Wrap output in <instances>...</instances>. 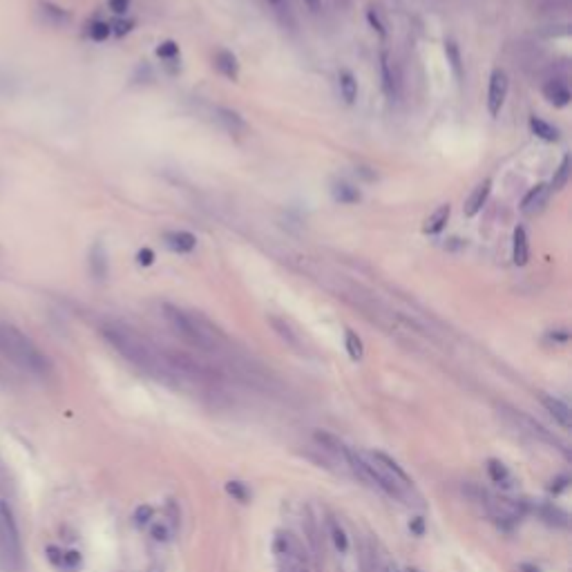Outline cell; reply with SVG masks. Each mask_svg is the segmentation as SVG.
<instances>
[{"instance_id": "cell-1", "label": "cell", "mask_w": 572, "mask_h": 572, "mask_svg": "<svg viewBox=\"0 0 572 572\" xmlns=\"http://www.w3.org/2000/svg\"><path fill=\"white\" fill-rule=\"evenodd\" d=\"M101 335L105 337V342H108L116 353L128 360L130 365L141 369L148 376L173 385V380L177 376L170 372V367L166 365L164 356L159 353L150 342H145L139 333H134L132 329L121 324H105L101 326Z\"/></svg>"}, {"instance_id": "cell-2", "label": "cell", "mask_w": 572, "mask_h": 572, "mask_svg": "<svg viewBox=\"0 0 572 572\" xmlns=\"http://www.w3.org/2000/svg\"><path fill=\"white\" fill-rule=\"evenodd\" d=\"M0 353L31 376H47L51 369L47 356L23 331L7 322L0 324Z\"/></svg>"}, {"instance_id": "cell-3", "label": "cell", "mask_w": 572, "mask_h": 572, "mask_svg": "<svg viewBox=\"0 0 572 572\" xmlns=\"http://www.w3.org/2000/svg\"><path fill=\"white\" fill-rule=\"evenodd\" d=\"M161 311H164L166 322L170 324L175 329V333L179 337H184L190 347L199 349V351H208V353H213L219 349V337L221 335L208 322H201L197 315L186 313L184 309H179V306L168 304V302L161 306Z\"/></svg>"}, {"instance_id": "cell-4", "label": "cell", "mask_w": 572, "mask_h": 572, "mask_svg": "<svg viewBox=\"0 0 572 572\" xmlns=\"http://www.w3.org/2000/svg\"><path fill=\"white\" fill-rule=\"evenodd\" d=\"M0 546L9 564L18 566L20 555H23V541H20V530L7 501H0Z\"/></svg>"}, {"instance_id": "cell-5", "label": "cell", "mask_w": 572, "mask_h": 572, "mask_svg": "<svg viewBox=\"0 0 572 572\" xmlns=\"http://www.w3.org/2000/svg\"><path fill=\"white\" fill-rule=\"evenodd\" d=\"M499 409H503V414H507V418H510L512 422H516L518 429H523V431L530 434L532 438L541 440V443H548V445H553V447H557V450H561L564 454H568V450L559 443V438L555 436V434L550 431V429H546V427L541 425V422L534 420L532 416H527V414H523V411H518V409L505 407V405L499 407Z\"/></svg>"}, {"instance_id": "cell-6", "label": "cell", "mask_w": 572, "mask_h": 572, "mask_svg": "<svg viewBox=\"0 0 572 572\" xmlns=\"http://www.w3.org/2000/svg\"><path fill=\"white\" fill-rule=\"evenodd\" d=\"M507 88H510V83H507V74L503 70H494L492 77H490V90H487V112H490L492 116H496L501 112L505 97H507Z\"/></svg>"}, {"instance_id": "cell-7", "label": "cell", "mask_w": 572, "mask_h": 572, "mask_svg": "<svg viewBox=\"0 0 572 572\" xmlns=\"http://www.w3.org/2000/svg\"><path fill=\"white\" fill-rule=\"evenodd\" d=\"M36 16L43 25L47 27H65L70 23V12L63 9L56 3H49V0H40L36 5Z\"/></svg>"}, {"instance_id": "cell-8", "label": "cell", "mask_w": 572, "mask_h": 572, "mask_svg": "<svg viewBox=\"0 0 572 572\" xmlns=\"http://www.w3.org/2000/svg\"><path fill=\"white\" fill-rule=\"evenodd\" d=\"M88 267H90V273L94 280L103 282L108 278L110 273V262H108V251L101 241H94V246L90 248V255H88Z\"/></svg>"}, {"instance_id": "cell-9", "label": "cell", "mask_w": 572, "mask_h": 572, "mask_svg": "<svg viewBox=\"0 0 572 572\" xmlns=\"http://www.w3.org/2000/svg\"><path fill=\"white\" fill-rule=\"evenodd\" d=\"M539 398H541V405L550 411V416H553L564 429H568L570 427V407L566 402L557 396H548V394H541Z\"/></svg>"}, {"instance_id": "cell-10", "label": "cell", "mask_w": 572, "mask_h": 572, "mask_svg": "<svg viewBox=\"0 0 572 572\" xmlns=\"http://www.w3.org/2000/svg\"><path fill=\"white\" fill-rule=\"evenodd\" d=\"M548 195H550V188L546 184H537L534 188H530V193L523 197L521 210H523L525 215H534L537 210H541L546 206Z\"/></svg>"}, {"instance_id": "cell-11", "label": "cell", "mask_w": 572, "mask_h": 572, "mask_svg": "<svg viewBox=\"0 0 572 572\" xmlns=\"http://www.w3.org/2000/svg\"><path fill=\"white\" fill-rule=\"evenodd\" d=\"M369 456H372V461H376V463L380 465V468H385L391 476H394V479H398V481H400L402 485H405V487H409V490H414V483H411V479L407 476V472L402 470L394 459L387 456L385 452H372V454H369Z\"/></svg>"}, {"instance_id": "cell-12", "label": "cell", "mask_w": 572, "mask_h": 572, "mask_svg": "<svg viewBox=\"0 0 572 572\" xmlns=\"http://www.w3.org/2000/svg\"><path fill=\"white\" fill-rule=\"evenodd\" d=\"M380 79H383V92L389 101H394L398 97V81H396V74L391 70V61H389V54L383 51L380 54Z\"/></svg>"}, {"instance_id": "cell-13", "label": "cell", "mask_w": 572, "mask_h": 572, "mask_svg": "<svg viewBox=\"0 0 572 572\" xmlns=\"http://www.w3.org/2000/svg\"><path fill=\"white\" fill-rule=\"evenodd\" d=\"M166 246L175 251V253H190L197 246V237L188 230H175V232H166Z\"/></svg>"}, {"instance_id": "cell-14", "label": "cell", "mask_w": 572, "mask_h": 572, "mask_svg": "<svg viewBox=\"0 0 572 572\" xmlns=\"http://www.w3.org/2000/svg\"><path fill=\"white\" fill-rule=\"evenodd\" d=\"M490 188H492V182L490 179H485L483 184H479L474 190H472V195L468 197V201H465V217H474L479 210L483 208V204L487 201V197H490Z\"/></svg>"}, {"instance_id": "cell-15", "label": "cell", "mask_w": 572, "mask_h": 572, "mask_svg": "<svg viewBox=\"0 0 572 572\" xmlns=\"http://www.w3.org/2000/svg\"><path fill=\"white\" fill-rule=\"evenodd\" d=\"M215 119L219 121V125L221 128H224L226 132H230V134H241V132H246V121L241 119V116L235 112V110H228V108H217L215 110Z\"/></svg>"}, {"instance_id": "cell-16", "label": "cell", "mask_w": 572, "mask_h": 572, "mask_svg": "<svg viewBox=\"0 0 572 572\" xmlns=\"http://www.w3.org/2000/svg\"><path fill=\"white\" fill-rule=\"evenodd\" d=\"M512 260H514L516 267H525L527 260H530L527 235H525V228H521V226H516L514 235H512Z\"/></svg>"}, {"instance_id": "cell-17", "label": "cell", "mask_w": 572, "mask_h": 572, "mask_svg": "<svg viewBox=\"0 0 572 572\" xmlns=\"http://www.w3.org/2000/svg\"><path fill=\"white\" fill-rule=\"evenodd\" d=\"M543 97L553 105H557V108H566V105L570 103V99H572V94H570V90H568V86L564 81H550L548 86L543 88Z\"/></svg>"}, {"instance_id": "cell-18", "label": "cell", "mask_w": 572, "mask_h": 572, "mask_svg": "<svg viewBox=\"0 0 572 572\" xmlns=\"http://www.w3.org/2000/svg\"><path fill=\"white\" fill-rule=\"evenodd\" d=\"M215 65H217V70L224 74L226 79L237 81V77H239V63H237V58H235V54H232V51L219 49L217 54H215Z\"/></svg>"}, {"instance_id": "cell-19", "label": "cell", "mask_w": 572, "mask_h": 572, "mask_svg": "<svg viewBox=\"0 0 572 572\" xmlns=\"http://www.w3.org/2000/svg\"><path fill=\"white\" fill-rule=\"evenodd\" d=\"M452 215V208L450 204H443L438 206L434 213L425 219V226H422V232H427V235H436V232H440L445 228V224H447V219Z\"/></svg>"}, {"instance_id": "cell-20", "label": "cell", "mask_w": 572, "mask_h": 572, "mask_svg": "<svg viewBox=\"0 0 572 572\" xmlns=\"http://www.w3.org/2000/svg\"><path fill=\"white\" fill-rule=\"evenodd\" d=\"M532 510L543 518L546 523L550 525H557V527H568V514L564 510H559V507L550 505V503H541V505H534Z\"/></svg>"}, {"instance_id": "cell-21", "label": "cell", "mask_w": 572, "mask_h": 572, "mask_svg": "<svg viewBox=\"0 0 572 572\" xmlns=\"http://www.w3.org/2000/svg\"><path fill=\"white\" fill-rule=\"evenodd\" d=\"M487 474H490V479L496 483V485H501V487H512V474L510 470H507V465L501 463V461H496V459H490L487 461Z\"/></svg>"}, {"instance_id": "cell-22", "label": "cell", "mask_w": 572, "mask_h": 572, "mask_svg": "<svg viewBox=\"0 0 572 572\" xmlns=\"http://www.w3.org/2000/svg\"><path fill=\"white\" fill-rule=\"evenodd\" d=\"M530 128H532V132L543 141H557L559 139V130L555 128V125L546 123L543 119H537V116L530 119Z\"/></svg>"}, {"instance_id": "cell-23", "label": "cell", "mask_w": 572, "mask_h": 572, "mask_svg": "<svg viewBox=\"0 0 572 572\" xmlns=\"http://www.w3.org/2000/svg\"><path fill=\"white\" fill-rule=\"evenodd\" d=\"M340 94L347 103H353L358 97V81L351 72H340Z\"/></svg>"}, {"instance_id": "cell-24", "label": "cell", "mask_w": 572, "mask_h": 572, "mask_svg": "<svg viewBox=\"0 0 572 572\" xmlns=\"http://www.w3.org/2000/svg\"><path fill=\"white\" fill-rule=\"evenodd\" d=\"M333 199L340 201V204H358V201H360V193H358V188L340 182V184L333 186Z\"/></svg>"}, {"instance_id": "cell-25", "label": "cell", "mask_w": 572, "mask_h": 572, "mask_svg": "<svg viewBox=\"0 0 572 572\" xmlns=\"http://www.w3.org/2000/svg\"><path fill=\"white\" fill-rule=\"evenodd\" d=\"M344 347H347V353L351 356V360H363L365 347H363V340H360V335L356 331L347 329V333H344Z\"/></svg>"}, {"instance_id": "cell-26", "label": "cell", "mask_w": 572, "mask_h": 572, "mask_svg": "<svg viewBox=\"0 0 572 572\" xmlns=\"http://www.w3.org/2000/svg\"><path fill=\"white\" fill-rule=\"evenodd\" d=\"M269 322H271V326L275 329V333H278L284 342H289L291 347H298V335L293 333V329H291V326L286 324L284 320H280V317L271 315V317H269Z\"/></svg>"}, {"instance_id": "cell-27", "label": "cell", "mask_w": 572, "mask_h": 572, "mask_svg": "<svg viewBox=\"0 0 572 572\" xmlns=\"http://www.w3.org/2000/svg\"><path fill=\"white\" fill-rule=\"evenodd\" d=\"M445 54H447V61H450V67L452 72L456 74V79H461V74H463V65H461V49L459 45L454 43V40H445Z\"/></svg>"}, {"instance_id": "cell-28", "label": "cell", "mask_w": 572, "mask_h": 572, "mask_svg": "<svg viewBox=\"0 0 572 572\" xmlns=\"http://www.w3.org/2000/svg\"><path fill=\"white\" fill-rule=\"evenodd\" d=\"M568 179H570V154L564 157V161H561V166L557 168V173L553 177V184H550L548 188L550 190H564L566 184H568Z\"/></svg>"}, {"instance_id": "cell-29", "label": "cell", "mask_w": 572, "mask_h": 572, "mask_svg": "<svg viewBox=\"0 0 572 572\" xmlns=\"http://www.w3.org/2000/svg\"><path fill=\"white\" fill-rule=\"evenodd\" d=\"M331 541H333L337 553L344 555L347 550H349V537L344 532V527L340 523H335V521H331Z\"/></svg>"}, {"instance_id": "cell-30", "label": "cell", "mask_w": 572, "mask_h": 572, "mask_svg": "<svg viewBox=\"0 0 572 572\" xmlns=\"http://www.w3.org/2000/svg\"><path fill=\"white\" fill-rule=\"evenodd\" d=\"M226 492H228L235 501H239V503H248V499H251L248 487L244 485L241 481H228V483H226Z\"/></svg>"}, {"instance_id": "cell-31", "label": "cell", "mask_w": 572, "mask_h": 572, "mask_svg": "<svg viewBox=\"0 0 572 572\" xmlns=\"http://www.w3.org/2000/svg\"><path fill=\"white\" fill-rule=\"evenodd\" d=\"M112 34V27L110 23H103V20H97V23L90 25V38L97 40V43H103V40H108V36Z\"/></svg>"}, {"instance_id": "cell-32", "label": "cell", "mask_w": 572, "mask_h": 572, "mask_svg": "<svg viewBox=\"0 0 572 572\" xmlns=\"http://www.w3.org/2000/svg\"><path fill=\"white\" fill-rule=\"evenodd\" d=\"M157 56L166 58V61H175L179 56V45L175 43V40H166V43H161L157 47Z\"/></svg>"}, {"instance_id": "cell-33", "label": "cell", "mask_w": 572, "mask_h": 572, "mask_svg": "<svg viewBox=\"0 0 572 572\" xmlns=\"http://www.w3.org/2000/svg\"><path fill=\"white\" fill-rule=\"evenodd\" d=\"M280 561H282L280 572H309L302 566V561L298 557H286V559H280Z\"/></svg>"}, {"instance_id": "cell-34", "label": "cell", "mask_w": 572, "mask_h": 572, "mask_svg": "<svg viewBox=\"0 0 572 572\" xmlns=\"http://www.w3.org/2000/svg\"><path fill=\"white\" fill-rule=\"evenodd\" d=\"M152 516H154L152 505H139V507H136V512H134V518H136V523H139V525L150 523Z\"/></svg>"}, {"instance_id": "cell-35", "label": "cell", "mask_w": 572, "mask_h": 572, "mask_svg": "<svg viewBox=\"0 0 572 572\" xmlns=\"http://www.w3.org/2000/svg\"><path fill=\"white\" fill-rule=\"evenodd\" d=\"M150 534H152L154 541H159V543H166L168 539H170V530H168V525H166V523H154V525H152V530H150Z\"/></svg>"}, {"instance_id": "cell-36", "label": "cell", "mask_w": 572, "mask_h": 572, "mask_svg": "<svg viewBox=\"0 0 572 572\" xmlns=\"http://www.w3.org/2000/svg\"><path fill=\"white\" fill-rule=\"evenodd\" d=\"M367 20H369V25H372L380 36H385V34H387V31H385V25H383V20H380V16H378L376 9H369V12H367Z\"/></svg>"}, {"instance_id": "cell-37", "label": "cell", "mask_w": 572, "mask_h": 572, "mask_svg": "<svg viewBox=\"0 0 572 572\" xmlns=\"http://www.w3.org/2000/svg\"><path fill=\"white\" fill-rule=\"evenodd\" d=\"M63 566H67V568H77V566H81V553H77V550L63 553Z\"/></svg>"}, {"instance_id": "cell-38", "label": "cell", "mask_w": 572, "mask_h": 572, "mask_svg": "<svg viewBox=\"0 0 572 572\" xmlns=\"http://www.w3.org/2000/svg\"><path fill=\"white\" fill-rule=\"evenodd\" d=\"M548 340L555 342V344H566L570 340V333L566 329H557V331H550L548 333Z\"/></svg>"}, {"instance_id": "cell-39", "label": "cell", "mask_w": 572, "mask_h": 572, "mask_svg": "<svg viewBox=\"0 0 572 572\" xmlns=\"http://www.w3.org/2000/svg\"><path fill=\"white\" fill-rule=\"evenodd\" d=\"M136 262H139L141 267H150V264L154 262V251L152 248H141L139 253H136Z\"/></svg>"}, {"instance_id": "cell-40", "label": "cell", "mask_w": 572, "mask_h": 572, "mask_svg": "<svg viewBox=\"0 0 572 572\" xmlns=\"http://www.w3.org/2000/svg\"><path fill=\"white\" fill-rule=\"evenodd\" d=\"M568 485H570L568 476H557V479L553 481V485H550V492H553V494H561Z\"/></svg>"}, {"instance_id": "cell-41", "label": "cell", "mask_w": 572, "mask_h": 572, "mask_svg": "<svg viewBox=\"0 0 572 572\" xmlns=\"http://www.w3.org/2000/svg\"><path fill=\"white\" fill-rule=\"evenodd\" d=\"M409 530H411V534H416V537H422V534H425V518H422V516H416V518H411V523H409Z\"/></svg>"}, {"instance_id": "cell-42", "label": "cell", "mask_w": 572, "mask_h": 572, "mask_svg": "<svg viewBox=\"0 0 572 572\" xmlns=\"http://www.w3.org/2000/svg\"><path fill=\"white\" fill-rule=\"evenodd\" d=\"M110 27H112V31H114L116 36H123V34H128V31L132 29V23H130V20H116V23L110 25Z\"/></svg>"}, {"instance_id": "cell-43", "label": "cell", "mask_w": 572, "mask_h": 572, "mask_svg": "<svg viewBox=\"0 0 572 572\" xmlns=\"http://www.w3.org/2000/svg\"><path fill=\"white\" fill-rule=\"evenodd\" d=\"M128 7H130V0H110V9L119 16L128 12Z\"/></svg>"}, {"instance_id": "cell-44", "label": "cell", "mask_w": 572, "mask_h": 572, "mask_svg": "<svg viewBox=\"0 0 572 572\" xmlns=\"http://www.w3.org/2000/svg\"><path fill=\"white\" fill-rule=\"evenodd\" d=\"M47 557H49V561H51V564H56V566H63V553H61L58 548L49 546V548H47Z\"/></svg>"}, {"instance_id": "cell-45", "label": "cell", "mask_w": 572, "mask_h": 572, "mask_svg": "<svg viewBox=\"0 0 572 572\" xmlns=\"http://www.w3.org/2000/svg\"><path fill=\"white\" fill-rule=\"evenodd\" d=\"M304 5L311 9V12H317L320 9V0H304Z\"/></svg>"}, {"instance_id": "cell-46", "label": "cell", "mask_w": 572, "mask_h": 572, "mask_svg": "<svg viewBox=\"0 0 572 572\" xmlns=\"http://www.w3.org/2000/svg\"><path fill=\"white\" fill-rule=\"evenodd\" d=\"M521 570H525V572H539V570L532 568V566H521Z\"/></svg>"}, {"instance_id": "cell-47", "label": "cell", "mask_w": 572, "mask_h": 572, "mask_svg": "<svg viewBox=\"0 0 572 572\" xmlns=\"http://www.w3.org/2000/svg\"><path fill=\"white\" fill-rule=\"evenodd\" d=\"M405 572H420V570H416V568H407Z\"/></svg>"}]
</instances>
